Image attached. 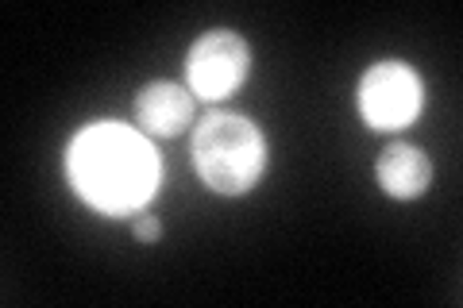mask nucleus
<instances>
[{
    "label": "nucleus",
    "mask_w": 463,
    "mask_h": 308,
    "mask_svg": "<svg viewBox=\"0 0 463 308\" xmlns=\"http://www.w3.org/2000/svg\"><path fill=\"white\" fill-rule=\"evenodd\" d=\"M70 182L97 212H139L158 185V158L139 131L93 124L70 146Z\"/></svg>",
    "instance_id": "f257e3e1"
},
{
    "label": "nucleus",
    "mask_w": 463,
    "mask_h": 308,
    "mask_svg": "<svg viewBox=\"0 0 463 308\" xmlns=\"http://www.w3.org/2000/svg\"><path fill=\"white\" fill-rule=\"evenodd\" d=\"M194 170L213 193L240 197L263 178L267 139L248 116L209 112L194 127Z\"/></svg>",
    "instance_id": "f03ea898"
},
{
    "label": "nucleus",
    "mask_w": 463,
    "mask_h": 308,
    "mask_svg": "<svg viewBox=\"0 0 463 308\" xmlns=\"http://www.w3.org/2000/svg\"><path fill=\"white\" fill-rule=\"evenodd\" d=\"M425 85L405 62H374L359 81V112L374 131H398L417 120Z\"/></svg>",
    "instance_id": "7ed1b4c3"
},
{
    "label": "nucleus",
    "mask_w": 463,
    "mask_h": 308,
    "mask_svg": "<svg viewBox=\"0 0 463 308\" xmlns=\"http://www.w3.org/2000/svg\"><path fill=\"white\" fill-rule=\"evenodd\" d=\"M251 70V51L236 32H209L201 35L190 58H185V81L201 100H224L243 85Z\"/></svg>",
    "instance_id": "20e7f679"
},
{
    "label": "nucleus",
    "mask_w": 463,
    "mask_h": 308,
    "mask_svg": "<svg viewBox=\"0 0 463 308\" xmlns=\"http://www.w3.org/2000/svg\"><path fill=\"white\" fill-rule=\"evenodd\" d=\"M136 124L139 131L158 139H174L194 124V93L178 81H151L136 97Z\"/></svg>",
    "instance_id": "39448f33"
},
{
    "label": "nucleus",
    "mask_w": 463,
    "mask_h": 308,
    "mask_svg": "<svg viewBox=\"0 0 463 308\" xmlns=\"http://www.w3.org/2000/svg\"><path fill=\"white\" fill-rule=\"evenodd\" d=\"M374 173H379V185L386 189L390 197L413 201V197H421L429 189L432 163H429V154L421 151V146L394 143V146H386V151L379 154V166H374Z\"/></svg>",
    "instance_id": "423d86ee"
},
{
    "label": "nucleus",
    "mask_w": 463,
    "mask_h": 308,
    "mask_svg": "<svg viewBox=\"0 0 463 308\" xmlns=\"http://www.w3.org/2000/svg\"><path fill=\"white\" fill-rule=\"evenodd\" d=\"M132 231H136V239H139V243H155L163 228H158V219H155V216H139Z\"/></svg>",
    "instance_id": "0eeeda50"
}]
</instances>
